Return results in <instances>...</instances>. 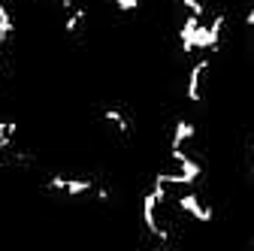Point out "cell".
I'll return each mask as SVG.
<instances>
[{"mask_svg": "<svg viewBox=\"0 0 254 251\" xmlns=\"http://www.w3.org/2000/svg\"><path fill=\"white\" fill-rule=\"evenodd\" d=\"M176 206H179L185 215L194 218L197 224H212V218H215V209H212L209 203H203L197 194H190V191L179 194V197H176Z\"/></svg>", "mask_w": 254, "mask_h": 251, "instance_id": "obj_1", "label": "cell"}, {"mask_svg": "<svg viewBox=\"0 0 254 251\" xmlns=\"http://www.w3.org/2000/svg\"><path fill=\"white\" fill-rule=\"evenodd\" d=\"M209 58H203V61H197L194 67H190V73H188V85H185V97L190 100V103H200L203 100V82H206V76H209Z\"/></svg>", "mask_w": 254, "mask_h": 251, "instance_id": "obj_2", "label": "cell"}, {"mask_svg": "<svg viewBox=\"0 0 254 251\" xmlns=\"http://www.w3.org/2000/svg\"><path fill=\"white\" fill-rule=\"evenodd\" d=\"M197 136V127H194V121H188V118H179L176 121V127H173V139H170V151H185V145Z\"/></svg>", "mask_w": 254, "mask_h": 251, "instance_id": "obj_3", "label": "cell"}, {"mask_svg": "<svg viewBox=\"0 0 254 251\" xmlns=\"http://www.w3.org/2000/svg\"><path fill=\"white\" fill-rule=\"evenodd\" d=\"M91 188H94L91 179H67V188H64V194H67V197H85Z\"/></svg>", "mask_w": 254, "mask_h": 251, "instance_id": "obj_4", "label": "cell"}, {"mask_svg": "<svg viewBox=\"0 0 254 251\" xmlns=\"http://www.w3.org/2000/svg\"><path fill=\"white\" fill-rule=\"evenodd\" d=\"M88 18V9L85 6H79V9H73L67 18H64V34H79V27H82V21Z\"/></svg>", "mask_w": 254, "mask_h": 251, "instance_id": "obj_5", "label": "cell"}, {"mask_svg": "<svg viewBox=\"0 0 254 251\" xmlns=\"http://www.w3.org/2000/svg\"><path fill=\"white\" fill-rule=\"evenodd\" d=\"M182 6H185L190 15H197V18H206V0H182Z\"/></svg>", "mask_w": 254, "mask_h": 251, "instance_id": "obj_6", "label": "cell"}, {"mask_svg": "<svg viewBox=\"0 0 254 251\" xmlns=\"http://www.w3.org/2000/svg\"><path fill=\"white\" fill-rule=\"evenodd\" d=\"M115 9L118 12H136L139 9V0H115Z\"/></svg>", "mask_w": 254, "mask_h": 251, "instance_id": "obj_7", "label": "cell"}, {"mask_svg": "<svg viewBox=\"0 0 254 251\" xmlns=\"http://www.w3.org/2000/svg\"><path fill=\"white\" fill-rule=\"evenodd\" d=\"M157 251H173V248H170V245H161V248H157Z\"/></svg>", "mask_w": 254, "mask_h": 251, "instance_id": "obj_8", "label": "cell"}, {"mask_svg": "<svg viewBox=\"0 0 254 251\" xmlns=\"http://www.w3.org/2000/svg\"><path fill=\"white\" fill-rule=\"evenodd\" d=\"M0 76H3V58H0Z\"/></svg>", "mask_w": 254, "mask_h": 251, "instance_id": "obj_9", "label": "cell"}]
</instances>
